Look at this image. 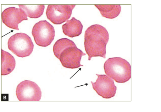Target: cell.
Segmentation results:
<instances>
[{
  "instance_id": "cell-11",
  "label": "cell",
  "mask_w": 161,
  "mask_h": 112,
  "mask_svg": "<svg viewBox=\"0 0 161 112\" xmlns=\"http://www.w3.org/2000/svg\"><path fill=\"white\" fill-rule=\"evenodd\" d=\"M15 60L9 53L1 50V75L4 76L11 73L15 67Z\"/></svg>"
},
{
  "instance_id": "cell-10",
  "label": "cell",
  "mask_w": 161,
  "mask_h": 112,
  "mask_svg": "<svg viewBox=\"0 0 161 112\" xmlns=\"http://www.w3.org/2000/svg\"><path fill=\"white\" fill-rule=\"evenodd\" d=\"M83 26L80 20L72 17L67 20L62 26L63 32L65 35L70 37L80 35L82 32Z\"/></svg>"
},
{
  "instance_id": "cell-8",
  "label": "cell",
  "mask_w": 161,
  "mask_h": 112,
  "mask_svg": "<svg viewBox=\"0 0 161 112\" xmlns=\"http://www.w3.org/2000/svg\"><path fill=\"white\" fill-rule=\"evenodd\" d=\"M86 55L76 46L69 47L61 52L58 59L64 67L75 69L83 66L80 62L82 56Z\"/></svg>"
},
{
  "instance_id": "cell-12",
  "label": "cell",
  "mask_w": 161,
  "mask_h": 112,
  "mask_svg": "<svg viewBox=\"0 0 161 112\" xmlns=\"http://www.w3.org/2000/svg\"><path fill=\"white\" fill-rule=\"evenodd\" d=\"M102 16L109 19H113L120 14L121 7L119 4H95Z\"/></svg>"
},
{
  "instance_id": "cell-2",
  "label": "cell",
  "mask_w": 161,
  "mask_h": 112,
  "mask_svg": "<svg viewBox=\"0 0 161 112\" xmlns=\"http://www.w3.org/2000/svg\"><path fill=\"white\" fill-rule=\"evenodd\" d=\"M103 67L106 75L117 83H125L131 78V65L122 58H108L105 62Z\"/></svg>"
},
{
  "instance_id": "cell-13",
  "label": "cell",
  "mask_w": 161,
  "mask_h": 112,
  "mask_svg": "<svg viewBox=\"0 0 161 112\" xmlns=\"http://www.w3.org/2000/svg\"><path fill=\"white\" fill-rule=\"evenodd\" d=\"M18 6L25 12L28 17L33 19L42 16L45 8L44 4H19Z\"/></svg>"
},
{
  "instance_id": "cell-3",
  "label": "cell",
  "mask_w": 161,
  "mask_h": 112,
  "mask_svg": "<svg viewBox=\"0 0 161 112\" xmlns=\"http://www.w3.org/2000/svg\"><path fill=\"white\" fill-rule=\"evenodd\" d=\"M8 49L18 57L29 56L33 51L34 45L31 37L24 33L15 34L8 39Z\"/></svg>"
},
{
  "instance_id": "cell-9",
  "label": "cell",
  "mask_w": 161,
  "mask_h": 112,
  "mask_svg": "<svg viewBox=\"0 0 161 112\" xmlns=\"http://www.w3.org/2000/svg\"><path fill=\"white\" fill-rule=\"evenodd\" d=\"M2 22L10 28L19 30L18 24L24 20H28L25 12L20 8L10 7L6 8L2 13Z\"/></svg>"
},
{
  "instance_id": "cell-7",
  "label": "cell",
  "mask_w": 161,
  "mask_h": 112,
  "mask_svg": "<svg viewBox=\"0 0 161 112\" xmlns=\"http://www.w3.org/2000/svg\"><path fill=\"white\" fill-rule=\"evenodd\" d=\"M97 78L94 83L91 81L93 89L99 96L109 99L114 96L117 90L114 81L105 75L96 74Z\"/></svg>"
},
{
  "instance_id": "cell-5",
  "label": "cell",
  "mask_w": 161,
  "mask_h": 112,
  "mask_svg": "<svg viewBox=\"0 0 161 112\" xmlns=\"http://www.w3.org/2000/svg\"><path fill=\"white\" fill-rule=\"evenodd\" d=\"M16 94L19 101H39L42 97V92L36 83L25 80L17 85Z\"/></svg>"
},
{
  "instance_id": "cell-1",
  "label": "cell",
  "mask_w": 161,
  "mask_h": 112,
  "mask_svg": "<svg viewBox=\"0 0 161 112\" xmlns=\"http://www.w3.org/2000/svg\"><path fill=\"white\" fill-rule=\"evenodd\" d=\"M109 38L108 33L103 26L93 24L87 28L84 35V47L90 61L92 57L106 58V46Z\"/></svg>"
},
{
  "instance_id": "cell-4",
  "label": "cell",
  "mask_w": 161,
  "mask_h": 112,
  "mask_svg": "<svg viewBox=\"0 0 161 112\" xmlns=\"http://www.w3.org/2000/svg\"><path fill=\"white\" fill-rule=\"evenodd\" d=\"M55 33L53 27L45 20L36 23L32 30L36 43L42 47H47L51 44L54 39Z\"/></svg>"
},
{
  "instance_id": "cell-6",
  "label": "cell",
  "mask_w": 161,
  "mask_h": 112,
  "mask_svg": "<svg viewBox=\"0 0 161 112\" xmlns=\"http://www.w3.org/2000/svg\"><path fill=\"white\" fill-rule=\"evenodd\" d=\"M75 4H49L46 12L47 19L55 24H60L70 17Z\"/></svg>"
},
{
  "instance_id": "cell-14",
  "label": "cell",
  "mask_w": 161,
  "mask_h": 112,
  "mask_svg": "<svg viewBox=\"0 0 161 112\" xmlns=\"http://www.w3.org/2000/svg\"><path fill=\"white\" fill-rule=\"evenodd\" d=\"M76 46L74 42L67 38H63L59 39L54 44L53 51L55 56L58 59L61 52L66 48Z\"/></svg>"
}]
</instances>
